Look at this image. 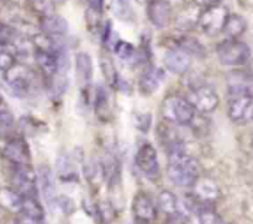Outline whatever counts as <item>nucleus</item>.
Wrapping results in <instances>:
<instances>
[{
    "label": "nucleus",
    "mask_w": 253,
    "mask_h": 224,
    "mask_svg": "<svg viewBox=\"0 0 253 224\" xmlns=\"http://www.w3.org/2000/svg\"><path fill=\"white\" fill-rule=\"evenodd\" d=\"M168 179L179 187H193L200 177L199 161L184 152L183 147L170 149L167 164Z\"/></svg>",
    "instance_id": "nucleus-1"
},
{
    "label": "nucleus",
    "mask_w": 253,
    "mask_h": 224,
    "mask_svg": "<svg viewBox=\"0 0 253 224\" xmlns=\"http://www.w3.org/2000/svg\"><path fill=\"white\" fill-rule=\"evenodd\" d=\"M253 94L245 84H235L229 89V117L232 122L244 123L251 120Z\"/></svg>",
    "instance_id": "nucleus-2"
},
{
    "label": "nucleus",
    "mask_w": 253,
    "mask_h": 224,
    "mask_svg": "<svg viewBox=\"0 0 253 224\" xmlns=\"http://www.w3.org/2000/svg\"><path fill=\"white\" fill-rule=\"evenodd\" d=\"M163 120L175 126H188L194 121L195 110L185 97L179 95H168L161 106Z\"/></svg>",
    "instance_id": "nucleus-3"
},
{
    "label": "nucleus",
    "mask_w": 253,
    "mask_h": 224,
    "mask_svg": "<svg viewBox=\"0 0 253 224\" xmlns=\"http://www.w3.org/2000/svg\"><path fill=\"white\" fill-rule=\"evenodd\" d=\"M217 58L220 63L227 66L245 65L251 58V48L239 39L227 38L217 44Z\"/></svg>",
    "instance_id": "nucleus-4"
},
{
    "label": "nucleus",
    "mask_w": 253,
    "mask_h": 224,
    "mask_svg": "<svg viewBox=\"0 0 253 224\" xmlns=\"http://www.w3.org/2000/svg\"><path fill=\"white\" fill-rule=\"evenodd\" d=\"M34 71L24 64L16 63L4 73L5 83L16 95L25 96L34 86Z\"/></svg>",
    "instance_id": "nucleus-5"
},
{
    "label": "nucleus",
    "mask_w": 253,
    "mask_h": 224,
    "mask_svg": "<svg viewBox=\"0 0 253 224\" xmlns=\"http://www.w3.org/2000/svg\"><path fill=\"white\" fill-rule=\"evenodd\" d=\"M230 12L227 7L216 4L214 6L204 9V11L200 14L198 24L200 25L202 30L208 36H217V34L224 31L225 24H226Z\"/></svg>",
    "instance_id": "nucleus-6"
},
{
    "label": "nucleus",
    "mask_w": 253,
    "mask_h": 224,
    "mask_svg": "<svg viewBox=\"0 0 253 224\" xmlns=\"http://www.w3.org/2000/svg\"><path fill=\"white\" fill-rule=\"evenodd\" d=\"M12 184L22 197H37V175L30 164L15 165Z\"/></svg>",
    "instance_id": "nucleus-7"
},
{
    "label": "nucleus",
    "mask_w": 253,
    "mask_h": 224,
    "mask_svg": "<svg viewBox=\"0 0 253 224\" xmlns=\"http://www.w3.org/2000/svg\"><path fill=\"white\" fill-rule=\"evenodd\" d=\"M135 161L138 169L148 179L156 180L160 176V161H158L157 150L150 143H143L136 152Z\"/></svg>",
    "instance_id": "nucleus-8"
},
{
    "label": "nucleus",
    "mask_w": 253,
    "mask_h": 224,
    "mask_svg": "<svg viewBox=\"0 0 253 224\" xmlns=\"http://www.w3.org/2000/svg\"><path fill=\"white\" fill-rule=\"evenodd\" d=\"M189 102L198 112L211 113L219 106L220 97L212 86L199 85L193 90Z\"/></svg>",
    "instance_id": "nucleus-9"
},
{
    "label": "nucleus",
    "mask_w": 253,
    "mask_h": 224,
    "mask_svg": "<svg viewBox=\"0 0 253 224\" xmlns=\"http://www.w3.org/2000/svg\"><path fill=\"white\" fill-rule=\"evenodd\" d=\"M147 16L157 29H166L172 20V5L167 0H151L147 4Z\"/></svg>",
    "instance_id": "nucleus-10"
},
{
    "label": "nucleus",
    "mask_w": 253,
    "mask_h": 224,
    "mask_svg": "<svg viewBox=\"0 0 253 224\" xmlns=\"http://www.w3.org/2000/svg\"><path fill=\"white\" fill-rule=\"evenodd\" d=\"M74 70H76V79L78 81L82 90H88L93 80L94 65L90 54L86 52H79L74 58Z\"/></svg>",
    "instance_id": "nucleus-11"
},
{
    "label": "nucleus",
    "mask_w": 253,
    "mask_h": 224,
    "mask_svg": "<svg viewBox=\"0 0 253 224\" xmlns=\"http://www.w3.org/2000/svg\"><path fill=\"white\" fill-rule=\"evenodd\" d=\"M2 154L9 161L15 165L30 164L31 153H30L29 144L22 138H12L5 144L2 149Z\"/></svg>",
    "instance_id": "nucleus-12"
},
{
    "label": "nucleus",
    "mask_w": 253,
    "mask_h": 224,
    "mask_svg": "<svg viewBox=\"0 0 253 224\" xmlns=\"http://www.w3.org/2000/svg\"><path fill=\"white\" fill-rule=\"evenodd\" d=\"M165 65L170 73L178 74L182 75L185 74L190 69L192 65V56L187 53L185 51L180 49L179 47L177 48H172L165 54Z\"/></svg>",
    "instance_id": "nucleus-13"
},
{
    "label": "nucleus",
    "mask_w": 253,
    "mask_h": 224,
    "mask_svg": "<svg viewBox=\"0 0 253 224\" xmlns=\"http://www.w3.org/2000/svg\"><path fill=\"white\" fill-rule=\"evenodd\" d=\"M166 80V73L162 68L150 66L146 69L138 80V90L142 95H152L155 94L163 81Z\"/></svg>",
    "instance_id": "nucleus-14"
},
{
    "label": "nucleus",
    "mask_w": 253,
    "mask_h": 224,
    "mask_svg": "<svg viewBox=\"0 0 253 224\" xmlns=\"http://www.w3.org/2000/svg\"><path fill=\"white\" fill-rule=\"evenodd\" d=\"M132 212L136 222L152 223L157 217V209L152 199L145 193L136 194L132 202Z\"/></svg>",
    "instance_id": "nucleus-15"
},
{
    "label": "nucleus",
    "mask_w": 253,
    "mask_h": 224,
    "mask_svg": "<svg viewBox=\"0 0 253 224\" xmlns=\"http://www.w3.org/2000/svg\"><path fill=\"white\" fill-rule=\"evenodd\" d=\"M37 184L40 185V190H41L42 194H43L44 199L47 203L52 204L56 202L57 194H56V181H54V176L52 170L47 165H40L37 169Z\"/></svg>",
    "instance_id": "nucleus-16"
},
{
    "label": "nucleus",
    "mask_w": 253,
    "mask_h": 224,
    "mask_svg": "<svg viewBox=\"0 0 253 224\" xmlns=\"http://www.w3.org/2000/svg\"><path fill=\"white\" fill-rule=\"evenodd\" d=\"M78 158H74L68 153H62L57 159V174L63 182L78 181V167L77 162Z\"/></svg>",
    "instance_id": "nucleus-17"
},
{
    "label": "nucleus",
    "mask_w": 253,
    "mask_h": 224,
    "mask_svg": "<svg viewBox=\"0 0 253 224\" xmlns=\"http://www.w3.org/2000/svg\"><path fill=\"white\" fill-rule=\"evenodd\" d=\"M34 57L39 68L41 69V71L47 76V78H53L54 75L58 74V61H57L56 56H54L51 51L37 47V48L35 49Z\"/></svg>",
    "instance_id": "nucleus-18"
},
{
    "label": "nucleus",
    "mask_w": 253,
    "mask_h": 224,
    "mask_svg": "<svg viewBox=\"0 0 253 224\" xmlns=\"http://www.w3.org/2000/svg\"><path fill=\"white\" fill-rule=\"evenodd\" d=\"M40 26L44 34L49 37H62L68 32V21L59 15H44Z\"/></svg>",
    "instance_id": "nucleus-19"
},
{
    "label": "nucleus",
    "mask_w": 253,
    "mask_h": 224,
    "mask_svg": "<svg viewBox=\"0 0 253 224\" xmlns=\"http://www.w3.org/2000/svg\"><path fill=\"white\" fill-rule=\"evenodd\" d=\"M194 196L204 203L215 202L220 197V189L215 181L208 179H198L194 184Z\"/></svg>",
    "instance_id": "nucleus-20"
},
{
    "label": "nucleus",
    "mask_w": 253,
    "mask_h": 224,
    "mask_svg": "<svg viewBox=\"0 0 253 224\" xmlns=\"http://www.w3.org/2000/svg\"><path fill=\"white\" fill-rule=\"evenodd\" d=\"M24 197L14 189H0V207L10 212L19 213L22 208Z\"/></svg>",
    "instance_id": "nucleus-21"
},
{
    "label": "nucleus",
    "mask_w": 253,
    "mask_h": 224,
    "mask_svg": "<svg viewBox=\"0 0 253 224\" xmlns=\"http://www.w3.org/2000/svg\"><path fill=\"white\" fill-rule=\"evenodd\" d=\"M84 176L86 181L94 187L100 186L101 182L105 180V170H104V164L99 160H89L83 167Z\"/></svg>",
    "instance_id": "nucleus-22"
},
{
    "label": "nucleus",
    "mask_w": 253,
    "mask_h": 224,
    "mask_svg": "<svg viewBox=\"0 0 253 224\" xmlns=\"http://www.w3.org/2000/svg\"><path fill=\"white\" fill-rule=\"evenodd\" d=\"M99 63H100L101 73H103L106 84L111 89H118L120 75H119V71L116 69L115 64H114L113 59L108 54H101L100 58H99Z\"/></svg>",
    "instance_id": "nucleus-23"
},
{
    "label": "nucleus",
    "mask_w": 253,
    "mask_h": 224,
    "mask_svg": "<svg viewBox=\"0 0 253 224\" xmlns=\"http://www.w3.org/2000/svg\"><path fill=\"white\" fill-rule=\"evenodd\" d=\"M110 10L116 19L124 22H131L135 19L131 0H110Z\"/></svg>",
    "instance_id": "nucleus-24"
},
{
    "label": "nucleus",
    "mask_w": 253,
    "mask_h": 224,
    "mask_svg": "<svg viewBox=\"0 0 253 224\" xmlns=\"http://www.w3.org/2000/svg\"><path fill=\"white\" fill-rule=\"evenodd\" d=\"M247 29V22L241 15L237 14H230L227 17V21L224 27V33L226 34L229 38L237 39V37L241 36Z\"/></svg>",
    "instance_id": "nucleus-25"
},
{
    "label": "nucleus",
    "mask_w": 253,
    "mask_h": 224,
    "mask_svg": "<svg viewBox=\"0 0 253 224\" xmlns=\"http://www.w3.org/2000/svg\"><path fill=\"white\" fill-rule=\"evenodd\" d=\"M94 108H95V113L100 120L108 118V115L110 113V103H109V95L105 86L98 85V88L95 89Z\"/></svg>",
    "instance_id": "nucleus-26"
},
{
    "label": "nucleus",
    "mask_w": 253,
    "mask_h": 224,
    "mask_svg": "<svg viewBox=\"0 0 253 224\" xmlns=\"http://www.w3.org/2000/svg\"><path fill=\"white\" fill-rule=\"evenodd\" d=\"M158 206H160L161 211L163 213L168 214V216H173L178 212L177 196L173 192L168 191V190H163L158 194Z\"/></svg>",
    "instance_id": "nucleus-27"
},
{
    "label": "nucleus",
    "mask_w": 253,
    "mask_h": 224,
    "mask_svg": "<svg viewBox=\"0 0 253 224\" xmlns=\"http://www.w3.org/2000/svg\"><path fill=\"white\" fill-rule=\"evenodd\" d=\"M179 48L187 52L189 56L204 57L207 54V49L204 48V46L197 38L189 36H185L180 39Z\"/></svg>",
    "instance_id": "nucleus-28"
},
{
    "label": "nucleus",
    "mask_w": 253,
    "mask_h": 224,
    "mask_svg": "<svg viewBox=\"0 0 253 224\" xmlns=\"http://www.w3.org/2000/svg\"><path fill=\"white\" fill-rule=\"evenodd\" d=\"M114 51H115L116 56L120 59H123V61H130V59H132L136 56L135 47L130 42L126 41H119L118 43H115Z\"/></svg>",
    "instance_id": "nucleus-29"
},
{
    "label": "nucleus",
    "mask_w": 253,
    "mask_h": 224,
    "mask_svg": "<svg viewBox=\"0 0 253 224\" xmlns=\"http://www.w3.org/2000/svg\"><path fill=\"white\" fill-rule=\"evenodd\" d=\"M200 16V15H199ZM199 16H195V10L193 7H188L184 12L179 15L178 17V25L182 29H189L194 26L197 22H199Z\"/></svg>",
    "instance_id": "nucleus-30"
},
{
    "label": "nucleus",
    "mask_w": 253,
    "mask_h": 224,
    "mask_svg": "<svg viewBox=\"0 0 253 224\" xmlns=\"http://www.w3.org/2000/svg\"><path fill=\"white\" fill-rule=\"evenodd\" d=\"M16 63L17 62L14 54L7 51V49H5L4 47H0V71L5 73Z\"/></svg>",
    "instance_id": "nucleus-31"
},
{
    "label": "nucleus",
    "mask_w": 253,
    "mask_h": 224,
    "mask_svg": "<svg viewBox=\"0 0 253 224\" xmlns=\"http://www.w3.org/2000/svg\"><path fill=\"white\" fill-rule=\"evenodd\" d=\"M12 125H14V116L2 101L0 102V129H7Z\"/></svg>",
    "instance_id": "nucleus-32"
},
{
    "label": "nucleus",
    "mask_w": 253,
    "mask_h": 224,
    "mask_svg": "<svg viewBox=\"0 0 253 224\" xmlns=\"http://www.w3.org/2000/svg\"><path fill=\"white\" fill-rule=\"evenodd\" d=\"M151 122H152V118L151 115L148 113H137L133 118V123H135L136 128H138L142 132H147L151 127Z\"/></svg>",
    "instance_id": "nucleus-33"
},
{
    "label": "nucleus",
    "mask_w": 253,
    "mask_h": 224,
    "mask_svg": "<svg viewBox=\"0 0 253 224\" xmlns=\"http://www.w3.org/2000/svg\"><path fill=\"white\" fill-rule=\"evenodd\" d=\"M54 203L57 204V206L59 207V209H61L63 213L66 214H71L72 212L74 211V204H73V201H72L69 197L67 196H59L56 198V202Z\"/></svg>",
    "instance_id": "nucleus-34"
},
{
    "label": "nucleus",
    "mask_w": 253,
    "mask_h": 224,
    "mask_svg": "<svg viewBox=\"0 0 253 224\" xmlns=\"http://www.w3.org/2000/svg\"><path fill=\"white\" fill-rule=\"evenodd\" d=\"M14 39V31L6 25L0 24V47H5Z\"/></svg>",
    "instance_id": "nucleus-35"
},
{
    "label": "nucleus",
    "mask_w": 253,
    "mask_h": 224,
    "mask_svg": "<svg viewBox=\"0 0 253 224\" xmlns=\"http://www.w3.org/2000/svg\"><path fill=\"white\" fill-rule=\"evenodd\" d=\"M100 12L88 9V11L85 12V21L88 24L89 29H98L99 25H100Z\"/></svg>",
    "instance_id": "nucleus-36"
},
{
    "label": "nucleus",
    "mask_w": 253,
    "mask_h": 224,
    "mask_svg": "<svg viewBox=\"0 0 253 224\" xmlns=\"http://www.w3.org/2000/svg\"><path fill=\"white\" fill-rule=\"evenodd\" d=\"M15 224H44L43 219L42 218H37V217H32L30 214L26 213H17V218Z\"/></svg>",
    "instance_id": "nucleus-37"
},
{
    "label": "nucleus",
    "mask_w": 253,
    "mask_h": 224,
    "mask_svg": "<svg viewBox=\"0 0 253 224\" xmlns=\"http://www.w3.org/2000/svg\"><path fill=\"white\" fill-rule=\"evenodd\" d=\"M88 9L94 10V11L98 12H103V7H104V0H88Z\"/></svg>",
    "instance_id": "nucleus-38"
},
{
    "label": "nucleus",
    "mask_w": 253,
    "mask_h": 224,
    "mask_svg": "<svg viewBox=\"0 0 253 224\" xmlns=\"http://www.w3.org/2000/svg\"><path fill=\"white\" fill-rule=\"evenodd\" d=\"M220 0H194L195 5L199 7H204V9H208L210 6H214V5L219 4Z\"/></svg>",
    "instance_id": "nucleus-39"
},
{
    "label": "nucleus",
    "mask_w": 253,
    "mask_h": 224,
    "mask_svg": "<svg viewBox=\"0 0 253 224\" xmlns=\"http://www.w3.org/2000/svg\"><path fill=\"white\" fill-rule=\"evenodd\" d=\"M217 224H230V223H226V222H224V221H222V219H220L219 223H217Z\"/></svg>",
    "instance_id": "nucleus-40"
},
{
    "label": "nucleus",
    "mask_w": 253,
    "mask_h": 224,
    "mask_svg": "<svg viewBox=\"0 0 253 224\" xmlns=\"http://www.w3.org/2000/svg\"><path fill=\"white\" fill-rule=\"evenodd\" d=\"M138 2H140V4H143V2H146V0H137Z\"/></svg>",
    "instance_id": "nucleus-41"
},
{
    "label": "nucleus",
    "mask_w": 253,
    "mask_h": 224,
    "mask_svg": "<svg viewBox=\"0 0 253 224\" xmlns=\"http://www.w3.org/2000/svg\"><path fill=\"white\" fill-rule=\"evenodd\" d=\"M2 101H4V100H2V97H1V95H0V102H2Z\"/></svg>",
    "instance_id": "nucleus-42"
},
{
    "label": "nucleus",
    "mask_w": 253,
    "mask_h": 224,
    "mask_svg": "<svg viewBox=\"0 0 253 224\" xmlns=\"http://www.w3.org/2000/svg\"><path fill=\"white\" fill-rule=\"evenodd\" d=\"M251 120H253V108H252V115H251Z\"/></svg>",
    "instance_id": "nucleus-43"
}]
</instances>
